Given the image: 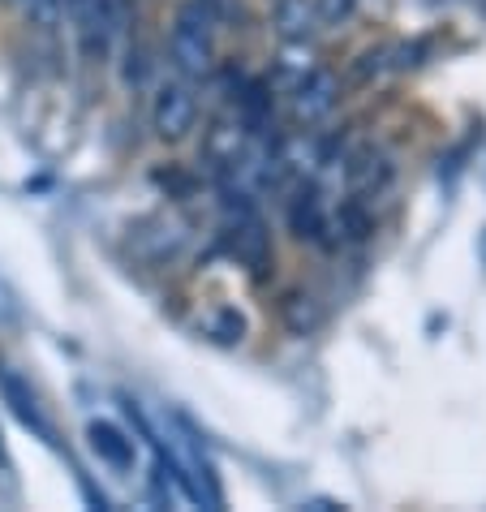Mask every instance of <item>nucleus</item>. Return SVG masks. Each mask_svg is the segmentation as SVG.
Returning <instances> with one entry per match:
<instances>
[{"label": "nucleus", "mask_w": 486, "mask_h": 512, "mask_svg": "<svg viewBox=\"0 0 486 512\" xmlns=\"http://www.w3.org/2000/svg\"><path fill=\"white\" fill-rule=\"evenodd\" d=\"M168 56H173V69L185 82H198L211 74L216 65V35H211V13L203 5H185L173 22V35H168Z\"/></svg>", "instance_id": "obj_1"}, {"label": "nucleus", "mask_w": 486, "mask_h": 512, "mask_svg": "<svg viewBox=\"0 0 486 512\" xmlns=\"http://www.w3.org/2000/svg\"><path fill=\"white\" fill-rule=\"evenodd\" d=\"M151 125L164 142H181L190 138V130L198 125V99L190 91V82H164L155 91V104H151Z\"/></svg>", "instance_id": "obj_2"}, {"label": "nucleus", "mask_w": 486, "mask_h": 512, "mask_svg": "<svg viewBox=\"0 0 486 512\" xmlns=\"http://www.w3.org/2000/svg\"><path fill=\"white\" fill-rule=\"evenodd\" d=\"M336 99H340L336 74H327V69H310V74L293 87V117L302 125H314V121H323L327 112L336 108Z\"/></svg>", "instance_id": "obj_3"}, {"label": "nucleus", "mask_w": 486, "mask_h": 512, "mask_svg": "<svg viewBox=\"0 0 486 512\" xmlns=\"http://www.w3.org/2000/svg\"><path fill=\"white\" fill-rule=\"evenodd\" d=\"M0 396L9 401V409L22 418V426H31V431H39L44 439H52V426H48V418H44V409H39V401H35V392L26 388V383L9 371V366H0Z\"/></svg>", "instance_id": "obj_4"}, {"label": "nucleus", "mask_w": 486, "mask_h": 512, "mask_svg": "<svg viewBox=\"0 0 486 512\" xmlns=\"http://www.w3.org/2000/svg\"><path fill=\"white\" fill-rule=\"evenodd\" d=\"M271 18H276V35L284 39V44H306V39L314 35V26H319V18H314V0H271Z\"/></svg>", "instance_id": "obj_5"}, {"label": "nucleus", "mask_w": 486, "mask_h": 512, "mask_svg": "<svg viewBox=\"0 0 486 512\" xmlns=\"http://www.w3.org/2000/svg\"><path fill=\"white\" fill-rule=\"evenodd\" d=\"M87 439H91V452L104 465H112V469H134V444L112 422H91L87 426Z\"/></svg>", "instance_id": "obj_6"}, {"label": "nucleus", "mask_w": 486, "mask_h": 512, "mask_svg": "<svg viewBox=\"0 0 486 512\" xmlns=\"http://www.w3.org/2000/svg\"><path fill=\"white\" fill-rule=\"evenodd\" d=\"M357 13V0H314V18L319 26H345Z\"/></svg>", "instance_id": "obj_7"}, {"label": "nucleus", "mask_w": 486, "mask_h": 512, "mask_svg": "<svg viewBox=\"0 0 486 512\" xmlns=\"http://www.w3.org/2000/svg\"><path fill=\"white\" fill-rule=\"evenodd\" d=\"M310 297H289V302H284V319H289V327L297 336H306L310 327H314V306H306Z\"/></svg>", "instance_id": "obj_8"}, {"label": "nucleus", "mask_w": 486, "mask_h": 512, "mask_svg": "<svg viewBox=\"0 0 486 512\" xmlns=\"http://www.w3.org/2000/svg\"><path fill=\"white\" fill-rule=\"evenodd\" d=\"M220 340H241V332H246V323H241V315H233V310H224L220 323H216Z\"/></svg>", "instance_id": "obj_9"}, {"label": "nucleus", "mask_w": 486, "mask_h": 512, "mask_svg": "<svg viewBox=\"0 0 486 512\" xmlns=\"http://www.w3.org/2000/svg\"><path fill=\"white\" fill-rule=\"evenodd\" d=\"M478 254H482V263H486V233H482V241H478Z\"/></svg>", "instance_id": "obj_10"}]
</instances>
